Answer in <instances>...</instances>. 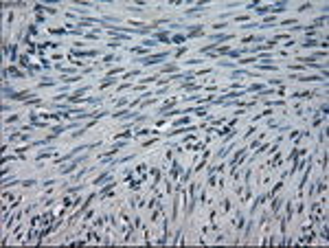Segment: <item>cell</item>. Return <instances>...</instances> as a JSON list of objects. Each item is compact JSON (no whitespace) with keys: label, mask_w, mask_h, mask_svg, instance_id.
Returning <instances> with one entry per match:
<instances>
[{"label":"cell","mask_w":329,"mask_h":248,"mask_svg":"<svg viewBox=\"0 0 329 248\" xmlns=\"http://www.w3.org/2000/svg\"><path fill=\"white\" fill-rule=\"evenodd\" d=\"M22 184H24V187H33V184H35V180H33V178H31V180H24Z\"/></svg>","instance_id":"obj_31"},{"label":"cell","mask_w":329,"mask_h":248,"mask_svg":"<svg viewBox=\"0 0 329 248\" xmlns=\"http://www.w3.org/2000/svg\"><path fill=\"white\" fill-rule=\"evenodd\" d=\"M303 46H318V42H316V40H307V42H303Z\"/></svg>","instance_id":"obj_27"},{"label":"cell","mask_w":329,"mask_h":248,"mask_svg":"<svg viewBox=\"0 0 329 248\" xmlns=\"http://www.w3.org/2000/svg\"><path fill=\"white\" fill-rule=\"evenodd\" d=\"M248 90H257V92H259V90H263V86H261V83H255V86H250Z\"/></svg>","instance_id":"obj_30"},{"label":"cell","mask_w":329,"mask_h":248,"mask_svg":"<svg viewBox=\"0 0 329 248\" xmlns=\"http://www.w3.org/2000/svg\"><path fill=\"white\" fill-rule=\"evenodd\" d=\"M281 202H283V198H276V200H274V204H272V213H276V211H279Z\"/></svg>","instance_id":"obj_18"},{"label":"cell","mask_w":329,"mask_h":248,"mask_svg":"<svg viewBox=\"0 0 329 248\" xmlns=\"http://www.w3.org/2000/svg\"><path fill=\"white\" fill-rule=\"evenodd\" d=\"M83 160H86V156H79V158H77L75 162H70V165H68V167H64V169H62V176H66V173H70V171H72V169H77V165H81V162H83Z\"/></svg>","instance_id":"obj_5"},{"label":"cell","mask_w":329,"mask_h":248,"mask_svg":"<svg viewBox=\"0 0 329 248\" xmlns=\"http://www.w3.org/2000/svg\"><path fill=\"white\" fill-rule=\"evenodd\" d=\"M53 151H55V149H44V151H40V154H37V158H35V160H42V158H48V156H51V154H53Z\"/></svg>","instance_id":"obj_16"},{"label":"cell","mask_w":329,"mask_h":248,"mask_svg":"<svg viewBox=\"0 0 329 248\" xmlns=\"http://www.w3.org/2000/svg\"><path fill=\"white\" fill-rule=\"evenodd\" d=\"M11 75V77H24V72H20L15 66H9V68H4V77Z\"/></svg>","instance_id":"obj_9"},{"label":"cell","mask_w":329,"mask_h":248,"mask_svg":"<svg viewBox=\"0 0 329 248\" xmlns=\"http://www.w3.org/2000/svg\"><path fill=\"white\" fill-rule=\"evenodd\" d=\"M274 24H276V22H274V18H268L266 22H261L259 26H261V29H272V26H274Z\"/></svg>","instance_id":"obj_12"},{"label":"cell","mask_w":329,"mask_h":248,"mask_svg":"<svg viewBox=\"0 0 329 248\" xmlns=\"http://www.w3.org/2000/svg\"><path fill=\"white\" fill-rule=\"evenodd\" d=\"M138 72H141V70H130V72H125L123 77H125V79H132V77H136Z\"/></svg>","instance_id":"obj_21"},{"label":"cell","mask_w":329,"mask_h":248,"mask_svg":"<svg viewBox=\"0 0 329 248\" xmlns=\"http://www.w3.org/2000/svg\"><path fill=\"white\" fill-rule=\"evenodd\" d=\"M154 37H156V42H165V44L171 42V37H169V33H167V31H158Z\"/></svg>","instance_id":"obj_7"},{"label":"cell","mask_w":329,"mask_h":248,"mask_svg":"<svg viewBox=\"0 0 329 248\" xmlns=\"http://www.w3.org/2000/svg\"><path fill=\"white\" fill-rule=\"evenodd\" d=\"M231 37H235V35H233V33H215V35H211V44L220 46L222 42H228Z\"/></svg>","instance_id":"obj_2"},{"label":"cell","mask_w":329,"mask_h":248,"mask_svg":"<svg viewBox=\"0 0 329 248\" xmlns=\"http://www.w3.org/2000/svg\"><path fill=\"white\" fill-rule=\"evenodd\" d=\"M196 129V125H187V127H176L169 132V136H176V134H185V132H193Z\"/></svg>","instance_id":"obj_8"},{"label":"cell","mask_w":329,"mask_h":248,"mask_svg":"<svg viewBox=\"0 0 329 248\" xmlns=\"http://www.w3.org/2000/svg\"><path fill=\"white\" fill-rule=\"evenodd\" d=\"M246 151H248L246 147H241V149H237V154H235V156H233V158H231V160H228V165H231V167H233V171H235V167L239 165V162H241V158H244V156H246Z\"/></svg>","instance_id":"obj_3"},{"label":"cell","mask_w":329,"mask_h":248,"mask_svg":"<svg viewBox=\"0 0 329 248\" xmlns=\"http://www.w3.org/2000/svg\"><path fill=\"white\" fill-rule=\"evenodd\" d=\"M51 33H53V35H66L68 31H66V29H51Z\"/></svg>","instance_id":"obj_20"},{"label":"cell","mask_w":329,"mask_h":248,"mask_svg":"<svg viewBox=\"0 0 329 248\" xmlns=\"http://www.w3.org/2000/svg\"><path fill=\"white\" fill-rule=\"evenodd\" d=\"M94 55H101L97 48H92V50H75L72 53V57H94Z\"/></svg>","instance_id":"obj_4"},{"label":"cell","mask_w":329,"mask_h":248,"mask_svg":"<svg viewBox=\"0 0 329 248\" xmlns=\"http://www.w3.org/2000/svg\"><path fill=\"white\" fill-rule=\"evenodd\" d=\"M169 53H158V55H149V57H138V61L145 66H152V64H160V61H165V57Z\"/></svg>","instance_id":"obj_1"},{"label":"cell","mask_w":329,"mask_h":248,"mask_svg":"<svg viewBox=\"0 0 329 248\" xmlns=\"http://www.w3.org/2000/svg\"><path fill=\"white\" fill-rule=\"evenodd\" d=\"M274 92H276V90H272V88H270V90H259L261 97H266V94H274Z\"/></svg>","instance_id":"obj_25"},{"label":"cell","mask_w":329,"mask_h":248,"mask_svg":"<svg viewBox=\"0 0 329 248\" xmlns=\"http://www.w3.org/2000/svg\"><path fill=\"white\" fill-rule=\"evenodd\" d=\"M68 193H77V191H81V184H77V187H70V189H66Z\"/></svg>","instance_id":"obj_29"},{"label":"cell","mask_w":329,"mask_h":248,"mask_svg":"<svg viewBox=\"0 0 329 248\" xmlns=\"http://www.w3.org/2000/svg\"><path fill=\"white\" fill-rule=\"evenodd\" d=\"M270 83H272V86H281L283 79H270Z\"/></svg>","instance_id":"obj_32"},{"label":"cell","mask_w":329,"mask_h":248,"mask_svg":"<svg viewBox=\"0 0 329 248\" xmlns=\"http://www.w3.org/2000/svg\"><path fill=\"white\" fill-rule=\"evenodd\" d=\"M103 182H110V173H108V171L101 173L99 178H94V187H99V184H103Z\"/></svg>","instance_id":"obj_11"},{"label":"cell","mask_w":329,"mask_h":248,"mask_svg":"<svg viewBox=\"0 0 329 248\" xmlns=\"http://www.w3.org/2000/svg\"><path fill=\"white\" fill-rule=\"evenodd\" d=\"M259 13H270V4H266V7H257Z\"/></svg>","instance_id":"obj_24"},{"label":"cell","mask_w":329,"mask_h":248,"mask_svg":"<svg viewBox=\"0 0 329 248\" xmlns=\"http://www.w3.org/2000/svg\"><path fill=\"white\" fill-rule=\"evenodd\" d=\"M59 72H77V68H62V66H57Z\"/></svg>","instance_id":"obj_26"},{"label":"cell","mask_w":329,"mask_h":248,"mask_svg":"<svg viewBox=\"0 0 329 248\" xmlns=\"http://www.w3.org/2000/svg\"><path fill=\"white\" fill-rule=\"evenodd\" d=\"M46 86H55V79H51V77H44V79L40 81V88H46Z\"/></svg>","instance_id":"obj_14"},{"label":"cell","mask_w":329,"mask_h":248,"mask_svg":"<svg viewBox=\"0 0 329 248\" xmlns=\"http://www.w3.org/2000/svg\"><path fill=\"white\" fill-rule=\"evenodd\" d=\"M318 191H320V193L325 191V180H320V182H318Z\"/></svg>","instance_id":"obj_33"},{"label":"cell","mask_w":329,"mask_h":248,"mask_svg":"<svg viewBox=\"0 0 329 248\" xmlns=\"http://www.w3.org/2000/svg\"><path fill=\"white\" fill-rule=\"evenodd\" d=\"M97 22H94V18H81L77 20V26H94Z\"/></svg>","instance_id":"obj_10"},{"label":"cell","mask_w":329,"mask_h":248,"mask_svg":"<svg viewBox=\"0 0 329 248\" xmlns=\"http://www.w3.org/2000/svg\"><path fill=\"white\" fill-rule=\"evenodd\" d=\"M281 160H283V158H281V154H276V156H274V158H272V167H276V165H281Z\"/></svg>","instance_id":"obj_22"},{"label":"cell","mask_w":329,"mask_h":248,"mask_svg":"<svg viewBox=\"0 0 329 248\" xmlns=\"http://www.w3.org/2000/svg\"><path fill=\"white\" fill-rule=\"evenodd\" d=\"M143 44H145V46L149 48V46H156V44H158V42H156V40H147V37H145V40H143Z\"/></svg>","instance_id":"obj_23"},{"label":"cell","mask_w":329,"mask_h":248,"mask_svg":"<svg viewBox=\"0 0 329 248\" xmlns=\"http://www.w3.org/2000/svg\"><path fill=\"white\" fill-rule=\"evenodd\" d=\"M261 40H263L261 35H250V37H244V42H246V44H248V42H261Z\"/></svg>","instance_id":"obj_17"},{"label":"cell","mask_w":329,"mask_h":248,"mask_svg":"<svg viewBox=\"0 0 329 248\" xmlns=\"http://www.w3.org/2000/svg\"><path fill=\"white\" fill-rule=\"evenodd\" d=\"M20 64H22V66H26V70L31 68V66H29V57H26V55H20Z\"/></svg>","instance_id":"obj_19"},{"label":"cell","mask_w":329,"mask_h":248,"mask_svg":"<svg viewBox=\"0 0 329 248\" xmlns=\"http://www.w3.org/2000/svg\"><path fill=\"white\" fill-rule=\"evenodd\" d=\"M86 90H90V88H88V86H83V88H77V90L70 94L68 99H70V101H79V99L83 97V94H86Z\"/></svg>","instance_id":"obj_6"},{"label":"cell","mask_w":329,"mask_h":248,"mask_svg":"<svg viewBox=\"0 0 329 248\" xmlns=\"http://www.w3.org/2000/svg\"><path fill=\"white\" fill-rule=\"evenodd\" d=\"M182 90H198L193 83H182Z\"/></svg>","instance_id":"obj_28"},{"label":"cell","mask_w":329,"mask_h":248,"mask_svg":"<svg viewBox=\"0 0 329 248\" xmlns=\"http://www.w3.org/2000/svg\"><path fill=\"white\" fill-rule=\"evenodd\" d=\"M171 42H176V44H185V42H187V35L178 33V35H174V37H171Z\"/></svg>","instance_id":"obj_13"},{"label":"cell","mask_w":329,"mask_h":248,"mask_svg":"<svg viewBox=\"0 0 329 248\" xmlns=\"http://www.w3.org/2000/svg\"><path fill=\"white\" fill-rule=\"evenodd\" d=\"M176 70H178L176 64H167V66H163V68H160V72H176Z\"/></svg>","instance_id":"obj_15"}]
</instances>
